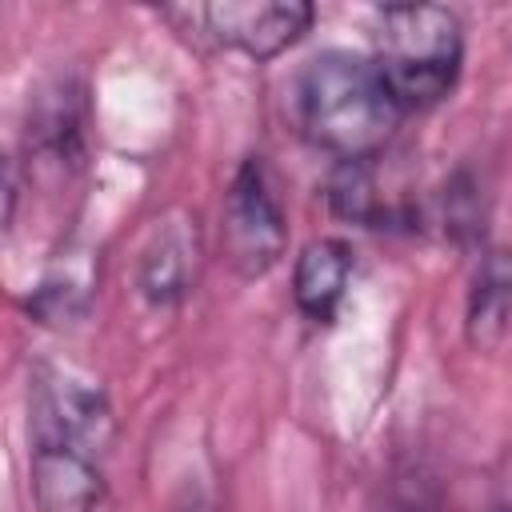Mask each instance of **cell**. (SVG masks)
<instances>
[{
    "label": "cell",
    "mask_w": 512,
    "mask_h": 512,
    "mask_svg": "<svg viewBox=\"0 0 512 512\" xmlns=\"http://www.w3.org/2000/svg\"><path fill=\"white\" fill-rule=\"evenodd\" d=\"M16 204H20V180H16L12 160H8V156H0V236L12 228Z\"/></svg>",
    "instance_id": "13"
},
{
    "label": "cell",
    "mask_w": 512,
    "mask_h": 512,
    "mask_svg": "<svg viewBox=\"0 0 512 512\" xmlns=\"http://www.w3.org/2000/svg\"><path fill=\"white\" fill-rule=\"evenodd\" d=\"M160 16L200 48H228L244 52L248 60H272L312 28L316 8L304 0H224L160 8Z\"/></svg>",
    "instance_id": "3"
},
{
    "label": "cell",
    "mask_w": 512,
    "mask_h": 512,
    "mask_svg": "<svg viewBox=\"0 0 512 512\" xmlns=\"http://www.w3.org/2000/svg\"><path fill=\"white\" fill-rule=\"evenodd\" d=\"M192 280H196V224L192 228L188 220L156 224L148 248L140 252V268H136V284L144 300L156 308H172L188 296Z\"/></svg>",
    "instance_id": "7"
},
{
    "label": "cell",
    "mask_w": 512,
    "mask_h": 512,
    "mask_svg": "<svg viewBox=\"0 0 512 512\" xmlns=\"http://www.w3.org/2000/svg\"><path fill=\"white\" fill-rule=\"evenodd\" d=\"M436 508H440V484L420 464H404L388 472L372 504V512H436Z\"/></svg>",
    "instance_id": "12"
},
{
    "label": "cell",
    "mask_w": 512,
    "mask_h": 512,
    "mask_svg": "<svg viewBox=\"0 0 512 512\" xmlns=\"http://www.w3.org/2000/svg\"><path fill=\"white\" fill-rule=\"evenodd\" d=\"M352 280V248L344 240H312L292 268V300L312 324H332Z\"/></svg>",
    "instance_id": "8"
},
{
    "label": "cell",
    "mask_w": 512,
    "mask_h": 512,
    "mask_svg": "<svg viewBox=\"0 0 512 512\" xmlns=\"http://www.w3.org/2000/svg\"><path fill=\"white\" fill-rule=\"evenodd\" d=\"M288 248V216L276 180L260 156H248L220 208V252L240 280L268 276Z\"/></svg>",
    "instance_id": "4"
},
{
    "label": "cell",
    "mask_w": 512,
    "mask_h": 512,
    "mask_svg": "<svg viewBox=\"0 0 512 512\" xmlns=\"http://www.w3.org/2000/svg\"><path fill=\"white\" fill-rule=\"evenodd\" d=\"M400 116L376 64L356 52H320L292 84V120L300 136L340 164L380 156Z\"/></svg>",
    "instance_id": "1"
},
{
    "label": "cell",
    "mask_w": 512,
    "mask_h": 512,
    "mask_svg": "<svg viewBox=\"0 0 512 512\" xmlns=\"http://www.w3.org/2000/svg\"><path fill=\"white\" fill-rule=\"evenodd\" d=\"M488 512H508V508H504V504H492V508H488Z\"/></svg>",
    "instance_id": "14"
},
{
    "label": "cell",
    "mask_w": 512,
    "mask_h": 512,
    "mask_svg": "<svg viewBox=\"0 0 512 512\" xmlns=\"http://www.w3.org/2000/svg\"><path fill=\"white\" fill-rule=\"evenodd\" d=\"M28 476L36 512H96L104 492V460L76 448L32 444Z\"/></svg>",
    "instance_id": "6"
},
{
    "label": "cell",
    "mask_w": 512,
    "mask_h": 512,
    "mask_svg": "<svg viewBox=\"0 0 512 512\" xmlns=\"http://www.w3.org/2000/svg\"><path fill=\"white\" fill-rule=\"evenodd\" d=\"M184 512H208V508H200V504H196V508H184Z\"/></svg>",
    "instance_id": "15"
},
{
    "label": "cell",
    "mask_w": 512,
    "mask_h": 512,
    "mask_svg": "<svg viewBox=\"0 0 512 512\" xmlns=\"http://www.w3.org/2000/svg\"><path fill=\"white\" fill-rule=\"evenodd\" d=\"M372 64L400 112L436 108L460 80L464 28L440 4H388L380 8Z\"/></svg>",
    "instance_id": "2"
},
{
    "label": "cell",
    "mask_w": 512,
    "mask_h": 512,
    "mask_svg": "<svg viewBox=\"0 0 512 512\" xmlns=\"http://www.w3.org/2000/svg\"><path fill=\"white\" fill-rule=\"evenodd\" d=\"M508 328H512V272H508L504 252H488L468 292L464 332L472 348L500 352L508 344Z\"/></svg>",
    "instance_id": "9"
},
{
    "label": "cell",
    "mask_w": 512,
    "mask_h": 512,
    "mask_svg": "<svg viewBox=\"0 0 512 512\" xmlns=\"http://www.w3.org/2000/svg\"><path fill=\"white\" fill-rule=\"evenodd\" d=\"M440 220H444V232H448L456 244H480L488 208H484V188H480V180H476L472 172H456V176L444 184Z\"/></svg>",
    "instance_id": "11"
},
{
    "label": "cell",
    "mask_w": 512,
    "mask_h": 512,
    "mask_svg": "<svg viewBox=\"0 0 512 512\" xmlns=\"http://www.w3.org/2000/svg\"><path fill=\"white\" fill-rule=\"evenodd\" d=\"M376 160H348L332 172L328 180V204L336 216L352 220V224H364V228H384L400 216V204L380 192V176H376Z\"/></svg>",
    "instance_id": "10"
},
{
    "label": "cell",
    "mask_w": 512,
    "mask_h": 512,
    "mask_svg": "<svg viewBox=\"0 0 512 512\" xmlns=\"http://www.w3.org/2000/svg\"><path fill=\"white\" fill-rule=\"evenodd\" d=\"M28 440L108 456L112 408L104 388L72 364H40L28 388Z\"/></svg>",
    "instance_id": "5"
}]
</instances>
